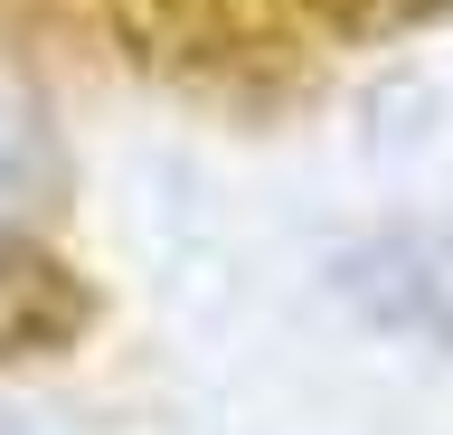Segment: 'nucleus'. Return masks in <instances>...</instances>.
Wrapping results in <instances>:
<instances>
[{
	"mask_svg": "<svg viewBox=\"0 0 453 435\" xmlns=\"http://www.w3.org/2000/svg\"><path fill=\"white\" fill-rule=\"evenodd\" d=\"M0 435H76V426H57V416H0Z\"/></svg>",
	"mask_w": 453,
	"mask_h": 435,
	"instance_id": "obj_2",
	"label": "nucleus"
},
{
	"mask_svg": "<svg viewBox=\"0 0 453 435\" xmlns=\"http://www.w3.org/2000/svg\"><path fill=\"white\" fill-rule=\"evenodd\" d=\"M28 171H38V143H28V114L0 95V228L19 218V199H28Z\"/></svg>",
	"mask_w": 453,
	"mask_h": 435,
	"instance_id": "obj_1",
	"label": "nucleus"
}]
</instances>
